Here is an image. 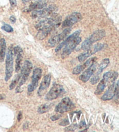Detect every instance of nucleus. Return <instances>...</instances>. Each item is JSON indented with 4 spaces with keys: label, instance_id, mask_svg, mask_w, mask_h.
<instances>
[{
    "label": "nucleus",
    "instance_id": "f257e3e1",
    "mask_svg": "<svg viewBox=\"0 0 119 132\" xmlns=\"http://www.w3.org/2000/svg\"><path fill=\"white\" fill-rule=\"evenodd\" d=\"M106 35V32L104 30H98L94 32L90 37L87 38L81 44V49L86 51L92 46L94 43L100 40Z\"/></svg>",
    "mask_w": 119,
    "mask_h": 132
},
{
    "label": "nucleus",
    "instance_id": "f03ea898",
    "mask_svg": "<svg viewBox=\"0 0 119 132\" xmlns=\"http://www.w3.org/2000/svg\"><path fill=\"white\" fill-rule=\"evenodd\" d=\"M32 68H33V65H32V63L29 60L25 61L21 69V73H20L21 77H20V79L19 81V85H18L16 89V93L21 92L20 90V87L26 83L31 72Z\"/></svg>",
    "mask_w": 119,
    "mask_h": 132
},
{
    "label": "nucleus",
    "instance_id": "7ed1b4c3",
    "mask_svg": "<svg viewBox=\"0 0 119 132\" xmlns=\"http://www.w3.org/2000/svg\"><path fill=\"white\" fill-rule=\"evenodd\" d=\"M58 10V8L55 5H50L42 10H35L31 12V16L33 19H40L51 16L55 13Z\"/></svg>",
    "mask_w": 119,
    "mask_h": 132
},
{
    "label": "nucleus",
    "instance_id": "20e7f679",
    "mask_svg": "<svg viewBox=\"0 0 119 132\" xmlns=\"http://www.w3.org/2000/svg\"><path fill=\"white\" fill-rule=\"evenodd\" d=\"M65 90L63 87L59 84H54L51 89L45 95V99L48 101H52L61 97L65 94Z\"/></svg>",
    "mask_w": 119,
    "mask_h": 132
},
{
    "label": "nucleus",
    "instance_id": "39448f33",
    "mask_svg": "<svg viewBox=\"0 0 119 132\" xmlns=\"http://www.w3.org/2000/svg\"><path fill=\"white\" fill-rule=\"evenodd\" d=\"M13 48L10 47L8 50L6 57V69H5V80L8 81L12 77L13 73Z\"/></svg>",
    "mask_w": 119,
    "mask_h": 132
},
{
    "label": "nucleus",
    "instance_id": "423d86ee",
    "mask_svg": "<svg viewBox=\"0 0 119 132\" xmlns=\"http://www.w3.org/2000/svg\"><path fill=\"white\" fill-rule=\"evenodd\" d=\"M75 105L69 97H65L57 105L55 109L56 112L63 113L74 109Z\"/></svg>",
    "mask_w": 119,
    "mask_h": 132
},
{
    "label": "nucleus",
    "instance_id": "0eeeda50",
    "mask_svg": "<svg viewBox=\"0 0 119 132\" xmlns=\"http://www.w3.org/2000/svg\"><path fill=\"white\" fill-rule=\"evenodd\" d=\"M104 47V44H101V43H98L97 44H95L92 47H91L88 50H87L86 51L80 54L78 56V60L81 62H84V61H86L87 59L93 55V54L102 50Z\"/></svg>",
    "mask_w": 119,
    "mask_h": 132
},
{
    "label": "nucleus",
    "instance_id": "6e6552de",
    "mask_svg": "<svg viewBox=\"0 0 119 132\" xmlns=\"http://www.w3.org/2000/svg\"><path fill=\"white\" fill-rule=\"evenodd\" d=\"M42 76V70L40 68H35L33 70V75L31 77V83L27 87L28 92H33L36 89L38 85V82L40 81Z\"/></svg>",
    "mask_w": 119,
    "mask_h": 132
},
{
    "label": "nucleus",
    "instance_id": "1a4fd4ad",
    "mask_svg": "<svg viewBox=\"0 0 119 132\" xmlns=\"http://www.w3.org/2000/svg\"><path fill=\"white\" fill-rule=\"evenodd\" d=\"M81 38L80 37H77L70 43H69L67 45H66L65 47H64L62 53L61 55L62 58L63 59V60L67 58L70 55V54L72 53L73 50L75 48V47L81 43Z\"/></svg>",
    "mask_w": 119,
    "mask_h": 132
},
{
    "label": "nucleus",
    "instance_id": "9d476101",
    "mask_svg": "<svg viewBox=\"0 0 119 132\" xmlns=\"http://www.w3.org/2000/svg\"><path fill=\"white\" fill-rule=\"evenodd\" d=\"M82 15L79 12H74L69 15L62 23V26L63 28H70L73 24L80 21L82 19Z\"/></svg>",
    "mask_w": 119,
    "mask_h": 132
},
{
    "label": "nucleus",
    "instance_id": "9b49d317",
    "mask_svg": "<svg viewBox=\"0 0 119 132\" xmlns=\"http://www.w3.org/2000/svg\"><path fill=\"white\" fill-rule=\"evenodd\" d=\"M72 29L71 28H67L64 30L61 33L54 36L52 37L48 41V45L51 47H55L57 44H58L61 41L63 40L67 37L69 34L70 33Z\"/></svg>",
    "mask_w": 119,
    "mask_h": 132
},
{
    "label": "nucleus",
    "instance_id": "f8f14e48",
    "mask_svg": "<svg viewBox=\"0 0 119 132\" xmlns=\"http://www.w3.org/2000/svg\"><path fill=\"white\" fill-rule=\"evenodd\" d=\"M98 63L94 62L92 63L90 67L88 68V69L86 70L79 77L80 80H81L84 83H86L87 81L89 80V79L91 78V77L92 76L94 73H95L97 69Z\"/></svg>",
    "mask_w": 119,
    "mask_h": 132
},
{
    "label": "nucleus",
    "instance_id": "ddd939ff",
    "mask_svg": "<svg viewBox=\"0 0 119 132\" xmlns=\"http://www.w3.org/2000/svg\"><path fill=\"white\" fill-rule=\"evenodd\" d=\"M47 2L44 0H38L34 3L31 4L29 6L24 8L23 11L25 12H29L32 11L40 10L47 7Z\"/></svg>",
    "mask_w": 119,
    "mask_h": 132
},
{
    "label": "nucleus",
    "instance_id": "4468645a",
    "mask_svg": "<svg viewBox=\"0 0 119 132\" xmlns=\"http://www.w3.org/2000/svg\"><path fill=\"white\" fill-rule=\"evenodd\" d=\"M51 80V76L50 75H47L42 79L41 83L40 84V87L38 90V95L39 96H42L44 94V92L46 90L50 85Z\"/></svg>",
    "mask_w": 119,
    "mask_h": 132
},
{
    "label": "nucleus",
    "instance_id": "2eb2a0df",
    "mask_svg": "<svg viewBox=\"0 0 119 132\" xmlns=\"http://www.w3.org/2000/svg\"><path fill=\"white\" fill-rule=\"evenodd\" d=\"M97 60V57H92L91 58L88 59V60H87V61H86L83 64L77 66L76 67H75L74 69H73V74L74 75L80 74L81 72H83L86 68L89 67L91 64H92V63L95 62Z\"/></svg>",
    "mask_w": 119,
    "mask_h": 132
},
{
    "label": "nucleus",
    "instance_id": "dca6fc26",
    "mask_svg": "<svg viewBox=\"0 0 119 132\" xmlns=\"http://www.w3.org/2000/svg\"><path fill=\"white\" fill-rule=\"evenodd\" d=\"M80 34V31L78 30V31H75L74 33H73L72 35H70L65 41H63L62 43H61L60 44H59L58 46L56 47V48H55V51L56 52L60 51L64 47H65L66 45H67L69 43H70L71 42H72V41H73L74 39H75V38L79 37Z\"/></svg>",
    "mask_w": 119,
    "mask_h": 132
},
{
    "label": "nucleus",
    "instance_id": "f3484780",
    "mask_svg": "<svg viewBox=\"0 0 119 132\" xmlns=\"http://www.w3.org/2000/svg\"><path fill=\"white\" fill-rule=\"evenodd\" d=\"M115 86L116 84L113 82L112 85L109 86L108 89L104 93V94L102 95L101 99L104 101H108L113 98L115 95Z\"/></svg>",
    "mask_w": 119,
    "mask_h": 132
},
{
    "label": "nucleus",
    "instance_id": "a211bd4d",
    "mask_svg": "<svg viewBox=\"0 0 119 132\" xmlns=\"http://www.w3.org/2000/svg\"><path fill=\"white\" fill-rule=\"evenodd\" d=\"M53 30V29L51 28H47L38 30L37 34L36 35V37L39 40H42L46 38Z\"/></svg>",
    "mask_w": 119,
    "mask_h": 132
},
{
    "label": "nucleus",
    "instance_id": "6ab92c4d",
    "mask_svg": "<svg viewBox=\"0 0 119 132\" xmlns=\"http://www.w3.org/2000/svg\"><path fill=\"white\" fill-rule=\"evenodd\" d=\"M6 42L4 38L0 40V62H3L5 56Z\"/></svg>",
    "mask_w": 119,
    "mask_h": 132
},
{
    "label": "nucleus",
    "instance_id": "aec40b11",
    "mask_svg": "<svg viewBox=\"0 0 119 132\" xmlns=\"http://www.w3.org/2000/svg\"><path fill=\"white\" fill-rule=\"evenodd\" d=\"M107 83H108V81H107L105 79L103 78L102 80L100 81L99 84L98 85L97 87V89H96L95 92V94L97 95H99L101 94V93L104 92V90H105V88L106 87Z\"/></svg>",
    "mask_w": 119,
    "mask_h": 132
},
{
    "label": "nucleus",
    "instance_id": "412c9836",
    "mask_svg": "<svg viewBox=\"0 0 119 132\" xmlns=\"http://www.w3.org/2000/svg\"><path fill=\"white\" fill-rule=\"evenodd\" d=\"M109 62L110 61L109 58H105L104 60H102V61L100 62V63L99 65V66H98V67L97 68V73L99 75L101 73L103 70L108 66Z\"/></svg>",
    "mask_w": 119,
    "mask_h": 132
},
{
    "label": "nucleus",
    "instance_id": "4be33fe9",
    "mask_svg": "<svg viewBox=\"0 0 119 132\" xmlns=\"http://www.w3.org/2000/svg\"><path fill=\"white\" fill-rule=\"evenodd\" d=\"M51 105L49 104H44L39 106L37 110V112L40 114H42V113L48 112L51 110Z\"/></svg>",
    "mask_w": 119,
    "mask_h": 132
},
{
    "label": "nucleus",
    "instance_id": "5701e85b",
    "mask_svg": "<svg viewBox=\"0 0 119 132\" xmlns=\"http://www.w3.org/2000/svg\"><path fill=\"white\" fill-rule=\"evenodd\" d=\"M22 60V54H18L17 55L16 59V64H15V71L18 72L21 69V62Z\"/></svg>",
    "mask_w": 119,
    "mask_h": 132
},
{
    "label": "nucleus",
    "instance_id": "b1692460",
    "mask_svg": "<svg viewBox=\"0 0 119 132\" xmlns=\"http://www.w3.org/2000/svg\"><path fill=\"white\" fill-rule=\"evenodd\" d=\"M20 77H21V75H20V73L16 75L10 86V90H13V88L16 87V86L19 83V81L20 79Z\"/></svg>",
    "mask_w": 119,
    "mask_h": 132
},
{
    "label": "nucleus",
    "instance_id": "393cba45",
    "mask_svg": "<svg viewBox=\"0 0 119 132\" xmlns=\"http://www.w3.org/2000/svg\"><path fill=\"white\" fill-rule=\"evenodd\" d=\"M99 74H98L97 73H96L95 74L94 73L92 77L91 78V83L92 85H95L97 83L99 80Z\"/></svg>",
    "mask_w": 119,
    "mask_h": 132
},
{
    "label": "nucleus",
    "instance_id": "a878e982",
    "mask_svg": "<svg viewBox=\"0 0 119 132\" xmlns=\"http://www.w3.org/2000/svg\"><path fill=\"white\" fill-rule=\"evenodd\" d=\"M1 29H3V30L6 31V32L8 33H11V32H13V28L11 27V26H10V24H4L3 26H2Z\"/></svg>",
    "mask_w": 119,
    "mask_h": 132
},
{
    "label": "nucleus",
    "instance_id": "bb28decb",
    "mask_svg": "<svg viewBox=\"0 0 119 132\" xmlns=\"http://www.w3.org/2000/svg\"><path fill=\"white\" fill-rule=\"evenodd\" d=\"M23 50L19 46L15 47L13 48V54L15 55H18V54H22Z\"/></svg>",
    "mask_w": 119,
    "mask_h": 132
},
{
    "label": "nucleus",
    "instance_id": "cd10ccee",
    "mask_svg": "<svg viewBox=\"0 0 119 132\" xmlns=\"http://www.w3.org/2000/svg\"><path fill=\"white\" fill-rule=\"evenodd\" d=\"M78 127V125L77 124H73L70 125L69 126L66 127L65 129V131H74L75 129H77Z\"/></svg>",
    "mask_w": 119,
    "mask_h": 132
},
{
    "label": "nucleus",
    "instance_id": "c85d7f7f",
    "mask_svg": "<svg viewBox=\"0 0 119 132\" xmlns=\"http://www.w3.org/2000/svg\"><path fill=\"white\" fill-rule=\"evenodd\" d=\"M117 98H119V80L117 81V82L115 86V95Z\"/></svg>",
    "mask_w": 119,
    "mask_h": 132
},
{
    "label": "nucleus",
    "instance_id": "c756f323",
    "mask_svg": "<svg viewBox=\"0 0 119 132\" xmlns=\"http://www.w3.org/2000/svg\"><path fill=\"white\" fill-rule=\"evenodd\" d=\"M59 125H61V126H66V125H69V121L67 118H66V119H63L62 121H61Z\"/></svg>",
    "mask_w": 119,
    "mask_h": 132
},
{
    "label": "nucleus",
    "instance_id": "7c9ffc66",
    "mask_svg": "<svg viewBox=\"0 0 119 132\" xmlns=\"http://www.w3.org/2000/svg\"><path fill=\"white\" fill-rule=\"evenodd\" d=\"M62 117V115L60 114H56V115H54L53 116H52L51 117V119L52 120V121H55V120H56L59 119V118Z\"/></svg>",
    "mask_w": 119,
    "mask_h": 132
},
{
    "label": "nucleus",
    "instance_id": "2f4dec72",
    "mask_svg": "<svg viewBox=\"0 0 119 132\" xmlns=\"http://www.w3.org/2000/svg\"><path fill=\"white\" fill-rule=\"evenodd\" d=\"M11 4V6L12 8H15L17 5L16 0H9Z\"/></svg>",
    "mask_w": 119,
    "mask_h": 132
},
{
    "label": "nucleus",
    "instance_id": "473e14b6",
    "mask_svg": "<svg viewBox=\"0 0 119 132\" xmlns=\"http://www.w3.org/2000/svg\"><path fill=\"white\" fill-rule=\"evenodd\" d=\"M10 20L11 22L12 23H15L16 22V18L15 16H10Z\"/></svg>",
    "mask_w": 119,
    "mask_h": 132
},
{
    "label": "nucleus",
    "instance_id": "72a5a7b5",
    "mask_svg": "<svg viewBox=\"0 0 119 132\" xmlns=\"http://www.w3.org/2000/svg\"><path fill=\"white\" fill-rule=\"evenodd\" d=\"M22 113L21 112H20L18 115V120H19V121H20V120L22 119Z\"/></svg>",
    "mask_w": 119,
    "mask_h": 132
},
{
    "label": "nucleus",
    "instance_id": "f704fd0d",
    "mask_svg": "<svg viewBox=\"0 0 119 132\" xmlns=\"http://www.w3.org/2000/svg\"><path fill=\"white\" fill-rule=\"evenodd\" d=\"M31 1H32V0H22V2L23 4H26L29 3V2H30Z\"/></svg>",
    "mask_w": 119,
    "mask_h": 132
},
{
    "label": "nucleus",
    "instance_id": "c9c22d12",
    "mask_svg": "<svg viewBox=\"0 0 119 132\" xmlns=\"http://www.w3.org/2000/svg\"><path fill=\"white\" fill-rule=\"evenodd\" d=\"M3 98H4V97H2L1 95H0V100H1V99H3Z\"/></svg>",
    "mask_w": 119,
    "mask_h": 132
}]
</instances>
